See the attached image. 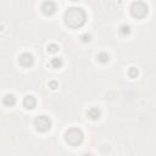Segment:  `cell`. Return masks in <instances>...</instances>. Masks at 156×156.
I'll use <instances>...</instances> for the list:
<instances>
[{"label": "cell", "instance_id": "obj_1", "mask_svg": "<svg viewBox=\"0 0 156 156\" xmlns=\"http://www.w3.org/2000/svg\"><path fill=\"white\" fill-rule=\"evenodd\" d=\"M65 22L71 28L80 27L85 22V12L79 7H71L65 13Z\"/></svg>", "mask_w": 156, "mask_h": 156}, {"label": "cell", "instance_id": "obj_2", "mask_svg": "<svg viewBox=\"0 0 156 156\" xmlns=\"http://www.w3.org/2000/svg\"><path fill=\"white\" fill-rule=\"evenodd\" d=\"M65 139L69 145H78L82 143L83 140V133L80 132V129L78 128H71L66 132L65 134Z\"/></svg>", "mask_w": 156, "mask_h": 156}, {"label": "cell", "instance_id": "obj_3", "mask_svg": "<svg viewBox=\"0 0 156 156\" xmlns=\"http://www.w3.org/2000/svg\"><path fill=\"white\" fill-rule=\"evenodd\" d=\"M130 12H132V15L134 17H138V18L144 17L147 13V6L144 2H140V1L134 2L132 5V7H130Z\"/></svg>", "mask_w": 156, "mask_h": 156}, {"label": "cell", "instance_id": "obj_4", "mask_svg": "<svg viewBox=\"0 0 156 156\" xmlns=\"http://www.w3.org/2000/svg\"><path fill=\"white\" fill-rule=\"evenodd\" d=\"M34 124H35V127H37L38 130H40V132H46V130H49L50 127H51V121H50L49 117H46V116H39V117L35 118Z\"/></svg>", "mask_w": 156, "mask_h": 156}, {"label": "cell", "instance_id": "obj_5", "mask_svg": "<svg viewBox=\"0 0 156 156\" xmlns=\"http://www.w3.org/2000/svg\"><path fill=\"white\" fill-rule=\"evenodd\" d=\"M55 10H56V5L52 1H45L41 6V11L45 15H52L55 12Z\"/></svg>", "mask_w": 156, "mask_h": 156}, {"label": "cell", "instance_id": "obj_6", "mask_svg": "<svg viewBox=\"0 0 156 156\" xmlns=\"http://www.w3.org/2000/svg\"><path fill=\"white\" fill-rule=\"evenodd\" d=\"M18 61H20V63H21L22 66H24V67H28V66H30V65L33 63V56H32L30 54H27V52H24V54H22V55L20 56Z\"/></svg>", "mask_w": 156, "mask_h": 156}, {"label": "cell", "instance_id": "obj_7", "mask_svg": "<svg viewBox=\"0 0 156 156\" xmlns=\"http://www.w3.org/2000/svg\"><path fill=\"white\" fill-rule=\"evenodd\" d=\"M35 104H37V101L32 95H27L23 100V105H24L26 108H33L35 106Z\"/></svg>", "mask_w": 156, "mask_h": 156}, {"label": "cell", "instance_id": "obj_8", "mask_svg": "<svg viewBox=\"0 0 156 156\" xmlns=\"http://www.w3.org/2000/svg\"><path fill=\"white\" fill-rule=\"evenodd\" d=\"M88 116L91 118V119H98L100 117V111L96 108V107H91L88 110Z\"/></svg>", "mask_w": 156, "mask_h": 156}, {"label": "cell", "instance_id": "obj_9", "mask_svg": "<svg viewBox=\"0 0 156 156\" xmlns=\"http://www.w3.org/2000/svg\"><path fill=\"white\" fill-rule=\"evenodd\" d=\"M15 102H16V99H15V96L13 95H6L5 98H4V104L6 105V106H12V105H15Z\"/></svg>", "mask_w": 156, "mask_h": 156}, {"label": "cell", "instance_id": "obj_10", "mask_svg": "<svg viewBox=\"0 0 156 156\" xmlns=\"http://www.w3.org/2000/svg\"><path fill=\"white\" fill-rule=\"evenodd\" d=\"M98 60H99L100 62H102V63H106V62L108 61V55H107L106 52H101V54H99Z\"/></svg>", "mask_w": 156, "mask_h": 156}, {"label": "cell", "instance_id": "obj_11", "mask_svg": "<svg viewBox=\"0 0 156 156\" xmlns=\"http://www.w3.org/2000/svg\"><path fill=\"white\" fill-rule=\"evenodd\" d=\"M50 63H51V66L52 67H58L60 65H61V58H57V57H54L51 61H50Z\"/></svg>", "mask_w": 156, "mask_h": 156}, {"label": "cell", "instance_id": "obj_12", "mask_svg": "<svg viewBox=\"0 0 156 156\" xmlns=\"http://www.w3.org/2000/svg\"><path fill=\"white\" fill-rule=\"evenodd\" d=\"M58 50V46L56 45V44H50L49 46H48V51L49 52H56Z\"/></svg>", "mask_w": 156, "mask_h": 156}, {"label": "cell", "instance_id": "obj_13", "mask_svg": "<svg viewBox=\"0 0 156 156\" xmlns=\"http://www.w3.org/2000/svg\"><path fill=\"white\" fill-rule=\"evenodd\" d=\"M121 33H122L123 35L128 34V33H129V27H128V26H123V27L121 28Z\"/></svg>", "mask_w": 156, "mask_h": 156}, {"label": "cell", "instance_id": "obj_14", "mask_svg": "<svg viewBox=\"0 0 156 156\" xmlns=\"http://www.w3.org/2000/svg\"><path fill=\"white\" fill-rule=\"evenodd\" d=\"M136 74H138V71H136L134 67H132V68L129 69V76H130V77H134V76H136Z\"/></svg>", "mask_w": 156, "mask_h": 156}, {"label": "cell", "instance_id": "obj_15", "mask_svg": "<svg viewBox=\"0 0 156 156\" xmlns=\"http://www.w3.org/2000/svg\"><path fill=\"white\" fill-rule=\"evenodd\" d=\"M51 87H54L52 89H55V87H56V83H55V82H51Z\"/></svg>", "mask_w": 156, "mask_h": 156}, {"label": "cell", "instance_id": "obj_16", "mask_svg": "<svg viewBox=\"0 0 156 156\" xmlns=\"http://www.w3.org/2000/svg\"><path fill=\"white\" fill-rule=\"evenodd\" d=\"M73 1H77V0H73Z\"/></svg>", "mask_w": 156, "mask_h": 156}]
</instances>
